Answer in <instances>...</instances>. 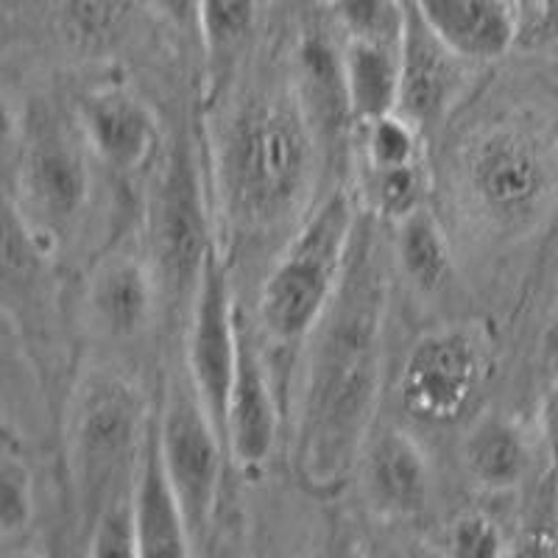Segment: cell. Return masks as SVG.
Here are the masks:
<instances>
[{
  "label": "cell",
  "instance_id": "obj_1",
  "mask_svg": "<svg viewBox=\"0 0 558 558\" xmlns=\"http://www.w3.org/2000/svg\"><path fill=\"white\" fill-rule=\"evenodd\" d=\"M386 227L361 209L336 296L305 343L291 456L299 483L313 495L347 486L375 430L393 266Z\"/></svg>",
  "mask_w": 558,
  "mask_h": 558
},
{
  "label": "cell",
  "instance_id": "obj_2",
  "mask_svg": "<svg viewBox=\"0 0 558 558\" xmlns=\"http://www.w3.org/2000/svg\"><path fill=\"white\" fill-rule=\"evenodd\" d=\"M322 148L293 82L238 98L218 129L213 173L221 218L243 241H266L311 213Z\"/></svg>",
  "mask_w": 558,
  "mask_h": 558
},
{
  "label": "cell",
  "instance_id": "obj_3",
  "mask_svg": "<svg viewBox=\"0 0 558 558\" xmlns=\"http://www.w3.org/2000/svg\"><path fill=\"white\" fill-rule=\"evenodd\" d=\"M456 184L477 229L495 241H525L558 202V148L527 118H500L463 143Z\"/></svg>",
  "mask_w": 558,
  "mask_h": 558
},
{
  "label": "cell",
  "instance_id": "obj_4",
  "mask_svg": "<svg viewBox=\"0 0 558 558\" xmlns=\"http://www.w3.org/2000/svg\"><path fill=\"white\" fill-rule=\"evenodd\" d=\"M154 408L118 368H89L68 413V475L78 539L109 502L132 495Z\"/></svg>",
  "mask_w": 558,
  "mask_h": 558
},
{
  "label": "cell",
  "instance_id": "obj_5",
  "mask_svg": "<svg viewBox=\"0 0 558 558\" xmlns=\"http://www.w3.org/2000/svg\"><path fill=\"white\" fill-rule=\"evenodd\" d=\"M361 207L347 191L311 209L274 263L257 302V330L277 352L305 347L336 296Z\"/></svg>",
  "mask_w": 558,
  "mask_h": 558
},
{
  "label": "cell",
  "instance_id": "obj_6",
  "mask_svg": "<svg viewBox=\"0 0 558 558\" xmlns=\"http://www.w3.org/2000/svg\"><path fill=\"white\" fill-rule=\"evenodd\" d=\"M148 263L157 277L162 311L187 322L204 266L216 252L204 166L193 132L182 126L168 140L148 196Z\"/></svg>",
  "mask_w": 558,
  "mask_h": 558
},
{
  "label": "cell",
  "instance_id": "obj_7",
  "mask_svg": "<svg viewBox=\"0 0 558 558\" xmlns=\"http://www.w3.org/2000/svg\"><path fill=\"white\" fill-rule=\"evenodd\" d=\"M89 154L78 121L64 123L51 104H37L20 121L17 198H9L45 246H53L87 207Z\"/></svg>",
  "mask_w": 558,
  "mask_h": 558
},
{
  "label": "cell",
  "instance_id": "obj_8",
  "mask_svg": "<svg viewBox=\"0 0 558 558\" xmlns=\"http://www.w3.org/2000/svg\"><path fill=\"white\" fill-rule=\"evenodd\" d=\"M157 433L168 475L177 486L193 547H202L216 522L223 483V441L216 418L198 397L187 368L171 375L157 411Z\"/></svg>",
  "mask_w": 558,
  "mask_h": 558
},
{
  "label": "cell",
  "instance_id": "obj_9",
  "mask_svg": "<svg viewBox=\"0 0 558 558\" xmlns=\"http://www.w3.org/2000/svg\"><path fill=\"white\" fill-rule=\"evenodd\" d=\"M492 372V341L475 322L425 332L411 347L400 375V402L413 418L458 422L481 397Z\"/></svg>",
  "mask_w": 558,
  "mask_h": 558
},
{
  "label": "cell",
  "instance_id": "obj_10",
  "mask_svg": "<svg viewBox=\"0 0 558 558\" xmlns=\"http://www.w3.org/2000/svg\"><path fill=\"white\" fill-rule=\"evenodd\" d=\"M238 341H241V313L232 299L223 254L221 248H216L204 266L202 286L187 316L184 368L207 405L209 416L216 418L221 436L223 422H227L229 388H232L238 366Z\"/></svg>",
  "mask_w": 558,
  "mask_h": 558
},
{
  "label": "cell",
  "instance_id": "obj_11",
  "mask_svg": "<svg viewBox=\"0 0 558 558\" xmlns=\"http://www.w3.org/2000/svg\"><path fill=\"white\" fill-rule=\"evenodd\" d=\"M475 62L456 53L418 14L413 0H405V34L400 43V109L422 132L441 126L456 109Z\"/></svg>",
  "mask_w": 558,
  "mask_h": 558
},
{
  "label": "cell",
  "instance_id": "obj_12",
  "mask_svg": "<svg viewBox=\"0 0 558 558\" xmlns=\"http://www.w3.org/2000/svg\"><path fill=\"white\" fill-rule=\"evenodd\" d=\"M279 436V400L274 393L271 368L257 343L252 322L241 313L238 366L232 377L223 422V441L241 470H260L271 458Z\"/></svg>",
  "mask_w": 558,
  "mask_h": 558
},
{
  "label": "cell",
  "instance_id": "obj_13",
  "mask_svg": "<svg viewBox=\"0 0 558 558\" xmlns=\"http://www.w3.org/2000/svg\"><path fill=\"white\" fill-rule=\"evenodd\" d=\"M76 121L93 157L109 171L132 173L157 151L159 126L137 93L126 87H93L78 98Z\"/></svg>",
  "mask_w": 558,
  "mask_h": 558
},
{
  "label": "cell",
  "instance_id": "obj_14",
  "mask_svg": "<svg viewBox=\"0 0 558 558\" xmlns=\"http://www.w3.org/2000/svg\"><path fill=\"white\" fill-rule=\"evenodd\" d=\"M162 311L151 263L134 254H107L87 282L89 324L112 341H132L151 327Z\"/></svg>",
  "mask_w": 558,
  "mask_h": 558
},
{
  "label": "cell",
  "instance_id": "obj_15",
  "mask_svg": "<svg viewBox=\"0 0 558 558\" xmlns=\"http://www.w3.org/2000/svg\"><path fill=\"white\" fill-rule=\"evenodd\" d=\"M363 488L377 514L416 517L433 492V470L416 438L400 427L368 436L361 456Z\"/></svg>",
  "mask_w": 558,
  "mask_h": 558
},
{
  "label": "cell",
  "instance_id": "obj_16",
  "mask_svg": "<svg viewBox=\"0 0 558 558\" xmlns=\"http://www.w3.org/2000/svg\"><path fill=\"white\" fill-rule=\"evenodd\" d=\"M291 82L322 154L332 157L341 151L347 123L355 121L343 84V48L338 51L322 28H307L293 53Z\"/></svg>",
  "mask_w": 558,
  "mask_h": 558
},
{
  "label": "cell",
  "instance_id": "obj_17",
  "mask_svg": "<svg viewBox=\"0 0 558 558\" xmlns=\"http://www.w3.org/2000/svg\"><path fill=\"white\" fill-rule=\"evenodd\" d=\"M132 506L140 556H191L196 553L177 486L168 475L162 447H159L157 413L151 416L146 445H143L137 472H134Z\"/></svg>",
  "mask_w": 558,
  "mask_h": 558
},
{
  "label": "cell",
  "instance_id": "obj_18",
  "mask_svg": "<svg viewBox=\"0 0 558 558\" xmlns=\"http://www.w3.org/2000/svg\"><path fill=\"white\" fill-rule=\"evenodd\" d=\"M413 7L452 51L475 64L506 57L522 34L508 0H413Z\"/></svg>",
  "mask_w": 558,
  "mask_h": 558
},
{
  "label": "cell",
  "instance_id": "obj_19",
  "mask_svg": "<svg viewBox=\"0 0 558 558\" xmlns=\"http://www.w3.org/2000/svg\"><path fill=\"white\" fill-rule=\"evenodd\" d=\"M463 466L477 488L502 495L520 486L531 466V447L514 418L483 413L463 438Z\"/></svg>",
  "mask_w": 558,
  "mask_h": 558
},
{
  "label": "cell",
  "instance_id": "obj_20",
  "mask_svg": "<svg viewBox=\"0 0 558 558\" xmlns=\"http://www.w3.org/2000/svg\"><path fill=\"white\" fill-rule=\"evenodd\" d=\"M400 45L347 39L343 45V84H347L352 118L361 126L400 109Z\"/></svg>",
  "mask_w": 558,
  "mask_h": 558
},
{
  "label": "cell",
  "instance_id": "obj_21",
  "mask_svg": "<svg viewBox=\"0 0 558 558\" xmlns=\"http://www.w3.org/2000/svg\"><path fill=\"white\" fill-rule=\"evenodd\" d=\"M257 0H202V51L209 96L232 84L257 34Z\"/></svg>",
  "mask_w": 558,
  "mask_h": 558
},
{
  "label": "cell",
  "instance_id": "obj_22",
  "mask_svg": "<svg viewBox=\"0 0 558 558\" xmlns=\"http://www.w3.org/2000/svg\"><path fill=\"white\" fill-rule=\"evenodd\" d=\"M393 263L418 293H438L452 279V252L445 229L422 207L397 223Z\"/></svg>",
  "mask_w": 558,
  "mask_h": 558
},
{
  "label": "cell",
  "instance_id": "obj_23",
  "mask_svg": "<svg viewBox=\"0 0 558 558\" xmlns=\"http://www.w3.org/2000/svg\"><path fill=\"white\" fill-rule=\"evenodd\" d=\"M427 171L425 159L408 162V166L372 168L363 173V209L386 223L405 221L416 209L425 207L427 198Z\"/></svg>",
  "mask_w": 558,
  "mask_h": 558
},
{
  "label": "cell",
  "instance_id": "obj_24",
  "mask_svg": "<svg viewBox=\"0 0 558 558\" xmlns=\"http://www.w3.org/2000/svg\"><path fill=\"white\" fill-rule=\"evenodd\" d=\"M363 157L372 168L418 162L425 157V132L402 112H388L363 123Z\"/></svg>",
  "mask_w": 558,
  "mask_h": 558
},
{
  "label": "cell",
  "instance_id": "obj_25",
  "mask_svg": "<svg viewBox=\"0 0 558 558\" xmlns=\"http://www.w3.org/2000/svg\"><path fill=\"white\" fill-rule=\"evenodd\" d=\"M347 39L400 45L405 34V0H332Z\"/></svg>",
  "mask_w": 558,
  "mask_h": 558
},
{
  "label": "cell",
  "instance_id": "obj_26",
  "mask_svg": "<svg viewBox=\"0 0 558 558\" xmlns=\"http://www.w3.org/2000/svg\"><path fill=\"white\" fill-rule=\"evenodd\" d=\"M34 514V483L26 461L14 450L12 436H3L0 452V539L12 542L23 533Z\"/></svg>",
  "mask_w": 558,
  "mask_h": 558
},
{
  "label": "cell",
  "instance_id": "obj_27",
  "mask_svg": "<svg viewBox=\"0 0 558 558\" xmlns=\"http://www.w3.org/2000/svg\"><path fill=\"white\" fill-rule=\"evenodd\" d=\"M129 17V0H68V23L82 43L101 45L118 37Z\"/></svg>",
  "mask_w": 558,
  "mask_h": 558
},
{
  "label": "cell",
  "instance_id": "obj_28",
  "mask_svg": "<svg viewBox=\"0 0 558 558\" xmlns=\"http://www.w3.org/2000/svg\"><path fill=\"white\" fill-rule=\"evenodd\" d=\"M506 536H502L500 525L486 514H461L452 520L445 536V553L450 556H500L506 553Z\"/></svg>",
  "mask_w": 558,
  "mask_h": 558
},
{
  "label": "cell",
  "instance_id": "obj_29",
  "mask_svg": "<svg viewBox=\"0 0 558 558\" xmlns=\"http://www.w3.org/2000/svg\"><path fill=\"white\" fill-rule=\"evenodd\" d=\"M539 433H542V447H545L547 470H550L553 481L558 483V375L553 377L545 397H542Z\"/></svg>",
  "mask_w": 558,
  "mask_h": 558
},
{
  "label": "cell",
  "instance_id": "obj_30",
  "mask_svg": "<svg viewBox=\"0 0 558 558\" xmlns=\"http://www.w3.org/2000/svg\"><path fill=\"white\" fill-rule=\"evenodd\" d=\"M154 3L179 37L202 43V0H154Z\"/></svg>",
  "mask_w": 558,
  "mask_h": 558
},
{
  "label": "cell",
  "instance_id": "obj_31",
  "mask_svg": "<svg viewBox=\"0 0 558 558\" xmlns=\"http://www.w3.org/2000/svg\"><path fill=\"white\" fill-rule=\"evenodd\" d=\"M539 357L545 368H558V288H556V299H553L550 313H547L545 330H542Z\"/></svg>",
  "mask_w": 558,
  "mask_h": 558
},
{
  "label": "cell",
  "instance_id": "obj_32",
  "mask_svg": "<svg viewBox=\"0 0 558 558\" xmlns=\"http://www.w3.org/2000/svg\"><path fill=\"white\" fill-rule=\"evenodd\" d=\"M531 37L545 45H558V0H542V12Z\"/></svg>",
  "mask_w": 558,
  "mask_h": 558
},
{
  "label": "cell",
  "instance_id": "obj_33",
  "mask_svg": "<svg viewBox=\"0 0 558 558\" xmlns=\"http://www.w3.org/2000/svg\"><path fill=\"white\" fill-rule=\"evenodd\" d=\"M508 3H511V7L517 9V14H520L522 32L531 34V28L536 26V20H539L542 0H508Z\"/></svg>",
  "mask_w": 558,
  "mask_h": 558
}]
</instances>
